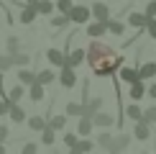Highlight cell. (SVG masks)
<instances>
[{
	"mask_svg": "<svg viewBox=\"0 0 156 154\" xmlns=\"http://www.w3.org/2000/svg\"><path fill=\"white\" fill-rule=\"evenodd\" d=\"M84 59H87V49H82V46L67 51V64H72V67H80Z\"/></svg>",
	"mask_w": 156,
	"mask_h": 154,
	"instance_id": "52a82bcc",
	"label": "cell"
},
{
	"mask_svg": "<svg viewBox=\"0 0 156 154\" xmlns=\"http://www.w3.org/2000/svg\"><path fill=\"white\" fill-rule=\"evenodd\" d=\"M54 80H56V72H51V69H41V72L36 75V82H41L44 87H46V85H51Z\"/></svg>",
	"mask_w": 156,
	"mask_h": 154,
	"instance_id": "cb8c5ba5",
	"label": "cell"
},
{
	"mask_svg": "<svg viewBox=\"0 0 156 154\" xmlns=\"http://www.w3.org/2000/svg\"><path fill=\"white\" fill-rule=\"evenodd\" d=\"M90 16H92V8H87V5H72V10H69V18H72V23H87Z\"/></svg>",
	"mask_w": 156,
	"mask_h": 154,
	"instance_id": "7a4b0ae2",
	"label": "cell"
},
{
	"mask_svg": "<svg viewBox=\"0 0 156 154\" xmlns=\"http://www.w3.org/2000/svg\"><path fill=\"white\" fill-rule=\"evenodd\" d=\"M133 136L138 139V141H148L151 139V123L148 121H136V126H133Z\"/></svg>",
	"mask_w": 156,
	"mask_h": 154,
	"instance_id": "5b68a950",
	"label": "cell"
},
{
	"mask_svg": "<svg viewBox=\"0 0 156 154\" xmlns=\"http://www.w3.org/2000/svg\"><path fill=\"white\" fill-rule=\"evenodd\" d=\"M46 123L54 128V131H62L64 126H67V116H49V121Z\"/></svg>",
	"mask_w": 156,
	"mask_h": 154,
	"instance_id": "4316f807",
	"label": "cell"
},
{
	"mask_svg": "<svg viewBox=\"0 0 156 154\" xmlns=\"http://www.w3.org/2000/svg\"><path fill=\"white\" fill-rule=\"evenodd\" d=\"M87 64L95 77H113V75H118V69L123 64V54H118L108 44H102L100 38H92L87 46Z\"/></svg>",
	"mask_w": 156,
	"mask_h": 154,
	"instance_id": "6da1fadb",
	"label": "cell"
},
{
	"mask_svg": "<svg viewBox=\"0 0 156 154\" xmlns=\"http://www.w3.org/2000/svg\"><path fill=\"white\" fill-rule=\"evenodd\" d=\"M5 152V144H3V141H0V154H3Z\"/></svg>",
	"mask_w": 156,
	"mask_h": 154,
	"instance_id": "ee69618b",
	"label": "cell"
},
{
	"mask_svg": "<svg viewBox=\"0 0 156 154\" xmlns=\"http://www.w3.org/2000/svg\"><path fill=\"white\" fill-rule=\"evenodd\" d=\"M8 126H0V141H3V144H5V141H8Z\"/></svg>",
	"mask_w": 156,
	"mask_h": 154,
	"instance_id": "b9f144b4",
	"label": "cell"
},
{
	"mask_svg": "<svg viewBox=\"0 0 156 154\" xmlns=\"http://www.w3.org/2000/svg\"><path fill=\"white\" fill-rule=\"evenodd\" d=\"M46 59H49V64H54V67H64V64H67V54H64V51H59V49H49L46 51Z\"/></svg>",
	"mask_w": 156,
	"mask_h": 154,
	"instance_id": "8fae6325",
	"label": "cell"
},
{
	"mask_svg": "<svg viewBox=\"0 0 156 154\" xmlns=\"http://www.w3.org/2000/svg\"><path fill=\"white\" fill-rule=\"evenodd\" d=\"M13 67V57L5 51V54H0V72H5V69H10Z\"/></svg>",
	"mask_w": 156,
	"mask_h": 154,
	"instance_id": "e575fe53",
	"label": "cell"
},
{
	"mask_svg": "<svg viewBox=\"0 0 156 154\" xmlns=\"http://www.w3.org/2000/svg\"><path fill=\"white\" fill-rule=\"evenodd\" d=\"M18 82H23V85H34V82H36V72H28V67H21V69H18Z\"/></svg>",
	"mask_w": 156,
	"mask_h": 154,
	"instance_id": "44dd1931",
	"label": "cell"
},
{
	"mask_svg": "<svg viewBox=\"0 0 156 154\" xmlns=\"http://www.w3.org/2000/svg\"><path fill=\"white\" fill-rule=\"evenodd\" d=\"M144 13H146L148 18H156V0H148V3H146V10H144Z\"/></svg>",
	"mask_w": 156,
	"mask_h": 154,
	"instance_id": "74e56055",
	"label": "cell"
},
{
	"mask_svg": "<svg viewBox=\"0 0 156 154\" xmlns=\"http://www.w3.org/2000/svg\"><path fill=\"white\" fill-rule=\"evenodd\" d=\"M5 51H8V54L13 57L16 51H21V41H18L16 36H8V41H5Z\"/></svg>",
	"mask_w": 156,
	"mask_h": 154,
	"instance_id": "4dcf8cb0",
	"label": "cell"
},
{
	"mask_svg": "<svg viewBox=\"0 0 156 154\" xmlns=\"http://www.w3.org/2000/svg\"><path fill=\"white\" fill-rule=\"evenodd\" d=\"M128 23L136 26V28H146V23H148V16L146 13H138V10H133L131 16H128Z\"/></svg>",
	"mask_w": 156,
	"mask_h": 154,
	"instance_id": "2e32d148",
	"label": "cell"
},
{
	"mask_svg": "<svg viewBox=\"0 0 156 154\" xmlns=\"http://www.w3.org/2000/svg\"><path fill=\"white\" fill-rule=\"evenodd\" d=\"M54 128H51L49 123H46V128H44V131H41V141H44V144H46V146H51V144H54Z\"/></svg>",
	"mask_w": 156,
	"mask_h": 154,
	"instance_id": "d6a6232c",
	"label": "cell"
},
{
	"mask_svg": "<svg viewBox=\"0 0 156 154\" xmlns=\"http://www.w3.org/2000/svg\"><path fill=\"white\" fill-rule=\"evenodd\" d=\"M8 116H10V121H13V123H26V121H28V116H26V111H23L21 105H18V103H13V105H10Z\"/></svg>",
	"mask_w": 156,
	"mask_h": 154,
	"instance_id": "7c38bea8",
	"label": "cell"
},
{
	"mask_svg": "<svg viewBox=\"0 0 156 154\" xmlns=\"http://www.w3.org/2000/svg\"><path fill=\"white\" fill-rule=\"evenodd\" d=\"M28 62H31V54H26V51H16L13 54V64L16 67H28Z\"/></svg>",
	"mask_w": 156,
	"mask_h": 154,
	"instance_id": "83f0119b",
	"label": "cell"
},
{
	"mask_svg": "<svg viewBox=\"0 0 156 154\" xmlns=\"http://www.w3.org/2000/svg\"><path fill=\"white\" fill-rule=\"evenodd\" d=\"M59 82H62V87H74V85H77V75H74V67H72V64H64V67H62Z\"/></svg>",
	"mask_w": 156,
	"mask_h": 154,
	"instance_id": "277c9868",
	"label": "cell"
},
{
	"mask_svg": "<svg viewBox=\"0 0 156 154\" xmlns=\"http://www.w3.org/2000/svg\"><path fill=\"white\" fill-rule=\"evenodd\" d=\"M126 116H128L131 121H141V118H144V111H141V108L136 105V103H131V105L126 108Z\"/></svg>",
	"mask_w": 156,
	"mask_h": 154,
	"instance_id": "f1b7e54d",
	"label": "cell"
},
{
	"mask_svg": "<svg viewBox=\"0 0 156 154\" xmlns=\"http://www.w3.org/2000/svg\"><path fill=\"white\" fill-rule=\"evenodd\" d=\"M69 23H72L69 13H59V16H51V26H54V28H67Z\"/></svg>",
	"mask_w": 156,
	"mask_h": 154,
	"instance_id": "d6986e66",
	"label": "cell"
},
{
	"mask_svg": "<svg viewBox=\"0 0 156 154\" xmlns=\"http://www.w3.org/2000/svg\"><path fill=\"white\" fill-rule=\"evenodd\" d=\"M92 116H80V126H77V134L80 136H90V131H92Z\"/></svg>",
	"mask_w": 156,
	"mask_h": 154,
	"instance_id": "9a60e30c",
	"label": "cell"
},
{
	"mask_svg": "<svg viewBox=\"0 0 156 154\" xmlns=\"http://www.w3.org/2000/svg\"><path fill=\"white\" fill-rule=\"evenodd\" d=\"M92 146H95L92 141H90L87 136H82V139H80V141H77V144L72 146V152H74V154H82V152H92Z\"/></svg>",
	"mask_w": 156,
	"mask_h": 154,
	"instance_id": "d4e9b609",
	"label": "cell"
},
{
	"mask_svg": "<svg viewBox=\"0 0 156 154\" xmlns=\"http://www.w3.org/2000/svg\"><path fill=\"white\" fill-rule=\"evenodd\" d=\"M26 3H31V5H36V3H38V0H26Z\"/></svg>",
	"mask_w": 156,
	"mask_h": 154,
	"instance_id": "f6af8a7d",
	"label": "cell"
},
{
	"mask_svg": "<svg viewBox=\"0 0 156 154\" xmlns=\"http://www.w3.org/2000/svg\"><path fill=\"white\" fill-rule=\"evenodd\" d=\"M36 16H38V10H36V5H31V3H23V10H21V16H18V21L26 23V26H31L36 21Z\"/></svg>",
	"mask_w": 156,
	"mask_h": 154,
	"instance_id": "8992f818",
	"label": "cell"
},
{
	"mask_svg": "<svg viewBox=\"0 0 156 154\" xmlns=\"http://www.w3.org/2000/svg\"><path fill=\"white\" fill-rule=\"evenodd\" d=\"M118 77H120L123 82H128V85H131V82H136V80H141L138 67H123V64H120V69H118Z\"/></svg>",
	"mask_w": 156,
	"mask_h": 154,
	"instance_id": "9c48e42d",
	"label": "cell"
},
{
	"mask_svg": "<svg viewBox=\"0 0 156 154\" xmlns=\"http://www.w3.org/2000/svg\"><path fill=\"white\" fill-rule=\"evenodd\" d=\"M146 85H144V80H136V82H131V93H128V95H131V100H141V98H144V95H146Z\"/></svg>",
	"mask_w": 156,
	"mask_h": 154,
	"instance_id": "5bb4252c",
	"label": "cell"
},
{
	"mask_svg": "<svg viewBox=\"0 0 156 154\" xmlns=\"http://www.w3.org/2000/svg\"><path fill=\"white\" fill-rule=\"evenodd\" d=\"M36 10L41 13V16H51V13L56 10V3H51V0H38V3H36Z\"/></svg>",
	"mask_w": 156,
	"mask_h": 154,
	"instance_id": "7402d4cb",
	"label": "cell"
},
{
	"mask_svg": "<svg viewBox=\"0 0 156 154\" xmlns=\"http://www.w3.org/2000/svg\"><path fill=\"white\" fill-rule=\"evenodd\" d=\"M67 116H82L84 113V103H67Z\"/></svg>",
	"mask_w": 156,
	"mask_h": 154,
	"instance_id": "1f68e13d",
	"label": "cell"
},
{
	"mask_svg": "<svg viewBox=\"0 0 156 154\" xmlns=\"http://www.w3.org/2000/svg\"><path fill=\"white\" fill-rule=\"evenodd\" d=\"M97 111H102V98H90L84 103V113L82 116H95Z\"/></svg>",
	"mask_w": 156,
	"mask_h": 154,
	"instance_id": "e0dca14e",
	"label": "cell"
},
{
	"mask_svg": "<svg viewBox=\"0 0 156 154\" xmlns=\"http://www.w3.org/2000/svg\"><path fill=\"white\" fill-rule=\"evenodd\" d=\"M92 123H95V126H100V128H110V126H115V123H118V121H115L110 113H102V111H97V113L92 116Z\"/></svg>",
	"mask_w": 156,
	"mask_h": 154,
	"instance_id": "30bf717a",
	"label": "cell"
},
{
	"mask_svg": "<svg viewBox=\"0 0 156 154\" xmlns=\"http://www.w3.org/2000/svg\"><path fill=\"white\" fill-rule=\"evenodd\" d=\"M23 95H26V90H23V82H21V85H16V87H13L10 93H8V98H5V100H10V103H18V100L23 98Z\"/></svg>",
	"mask_w": 156,
	"mask_h": 154,
	"instance_id": "f546056e",
	"label": "cell"
},
{
	"mask_svg": "<svg viewBox=\"0 0 156 154\" xmlns=\"http://www.w3.org/2000/svg\"><path fill=\"white\" fill-rule=\"evenodd\" d=\"M128 144H131V134H115L113 141H110V146H108V152L110 154H118L123 149H128Z\"/></svg>",
	"mask_w": 156,
	"mask_h": 154,
	"instance_id": "3957f363",
	"label": "cell"
},
{
	"mask_svg": "<svg viewBox=\"0 0 156 154\" xmlns=\"http://www.w3.org/2000/svg\"><path fill=\"white\" fill-rule=\"evenodd\" d=\"M108 31H110L113 36H123V34H126V23H123V21H115V18H110V21H108Z\"/></svg>",
	"mask_w": 156,
	"mask_h": 154,
	"instance_id": "603a6c76",
	"label": "cell"
},
{
	"mask_svg": "<svg viewBox=\"0 0 156 154\" xmlns=\"http://www.w3.org/2000/svg\"><path fill=\"white\" fill-rule=\"evenodd\" d=\"M102 34H108V23H105V21H95V23H90V26H87V36L100 38Z\"/></svg>",
	"mask_w": 156,
	"mask_h": 154,
	"instance_id": "4fadbf2b",
	"label": "cell"
},
{
	"mask_svg": "<svg viewBox=\"0 0 156 154\" xmlns=\"http://www.w3.org/2000/svg\"><path fill=\"white\" fill-rule=\"evenodd\" d=\"M138 75L141 80H151V77H156V62H146L138 67Z\"/></svg>",
	"mask_w": 156,
	"mask_h": 154,
	"instance_id": "ac0fdd59",
	"label": "cell"
},
{
	"mask_svg": "<svg viewBox=\"0 0 156 154\" xmlns=\"http://www.w3.org/2000/svg\"><path fill=\"white\" fill-rule=\"evenodd\" d=\"M28 128L41 134L44 128H46V118H44V116H31V118H28Z\"/></svg>",
	"mask_w": 156,
	"mask_h": 154,
	"instance_id": "ffe728a7",
	"label": "cell"
},
{
	"mask_svg": "<svg viewBox=\"0 0 156 154\" xmlns=\"http://www.w3.org/2000/svg\"><path fill=\"white\" fill-rule=\"evenodd\" d=\"M146 31H148V36L156 41V18H148V23H146Z\"/></svg>",
	"mask_w": 156,
	"mask_h": 154,
	"instance_id": "f35d334b",
	"label": "cell"
},
{
	"mask_svg": "<svg viewBox=\"0 0 156 154\" xmlns=\"http://www.w3.org/2000/svg\"><path fill=\"white\" fill-rule=\"evenodd\" d=\"M23 154H36V144L26 141V144H23Z\"/></svg>",
	"mask_w": 156,
	"mask_h": 154,
	"instance_id": "60d3db41",
	"label": "cell"
},
{
	"mask_svg": "<svg viewBox=\"0 0 156 154\" xmlns=\"http://www.w3.org/2000/svg\"><path fill=\"white\" fill-rule=\"evenodd\" d=\"M44 90H46V87H44L41 85V82H34V85H28V95H31V100H41L44 98Z\"/></svg>",
	"mask_w": 156,
	"mask_h": 154,
	"instance_id": "484cf974",
	"label": "cell"
},
{
	"mask_svg": "<svg viewBox=\"0 0 156 154\" xmlns=\"http://www.w3.org/2000/svg\"><path fill=\"white\" fill-rule=\"evenodd\" d=\"M144 121L156 123V105H151V108H146V111H144Z\"/></svg>",
	"mask_w": 156,
	"mask_h": 154,
	"instance_id": "8d00e7d4",
	"label": "cell"
},
{
	"mask_svg": "<svg viewBox=\"0 0 156 154\" xmlns=\"http://www.w3.org/2000/svg\"><path fill=\"white\" fill-rule=\"evenodd\" d=\"M113 136H115V134H110V131H102V134H97V144H100L102 149H108V146H110V141H113Z\"/></svg>",
	"mask_w": 156,
	"mask_h": 154,
	"instance_id": "836d02e7",
	"label": "cell"
},
{
	"mask_svg": "<svg viewBox=\"0 0 156 154\" xmlns=\"http://www.w3.org/2000/svg\"><path fill=\"white\" fill-rule=\"evenodd\" d=\"M146 95H151V98H156V85H151V87H148V90H146Z\"/></svg>",
	"mask_w": 156,
	"mask_h": 154,
	"instance_id": "7bdbcfd3",
	"label": "cell"
},
{
	"mask_svg": "<svg viewBox=\"0 0 156 154\" xmlns=\"http://www.w3.org/2000/svg\"><path fill=\"white\" fill-rule=\"evenodd\" d=\"M72 0H56V10H59V13H69V10H72Z\"/></svg>",
	"mask_w": 156,
	"mask_h": 154,
	"instance_id": "d590c367",
	"label": "cell"
},
{
	"mask_svg": "<svg viewBox=\"0 0 156 154\" xmlns=\"http://www.w3.org/2000/svg\"><path fill=\"white\" fill-rule=\"evenodd\" d=\"M92 18L95 21H105V23L110 21V8L102 3V0H97V3L92 5Z\"/></svg>",
	"mask_w": 156,
	"mask_h": 154,
	"instance_id": "ba28073f",
	"label": "cell"
},
{
	"mask_svg": "<svg viewBox=\"0 0 156 154\" xmlns=\"http://www.w3.org/2000/svg\"><path fill=\"white\" fill-rule=\"evenodd\" d=\"M77 141H80V136H77V134H64V144H67L69 149H72V146L77 144Z\"/></svg>",
	"mask_w": 156,
	"mask_h": 154,
	"instance_id": "ab89813d",
	"label": "cell"
}]
</instances>
